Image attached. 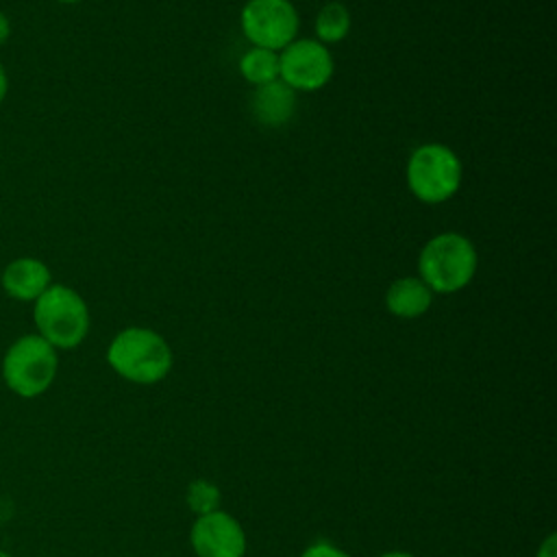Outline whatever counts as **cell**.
Wrapping results in <instances>:
<instances>
[{"label": "cell", "mask_w": 557, "mask_h": 557, "mask_svg": "<svg viewBox=\"0 0 557 557\" xmlns=\"http://www.w3.org/2000/svg\"><path fill=\"white\" fill-rule=\"evenodd\" d=\"M107 363L131 383L154 385L170 374L174 355L161 333L146 326H126L111 339Z\"/></svg>", "instance_id": "6da1fadb"}, {"label": "cell", "mask_w": 557, "mask_h": 557, "mask_svg": "<svg viewBox=\"0 0 557 557\" xmlns=\"http://www.w3.org/2000/svg\"><path fill=\"white\" fill-rule=\"evenodd\" d=\"M315 39L324 46L339 44L350 33V13L342 2H326L315 15Z\"/></svg>", "instance_id": "4fadbf2b"}, {"label": "cell", "mask_w": 557, "mask_h": 557, "mask_svg": "<svg viewBox=\"0 0 557 557\" xmlns=\"http://www.w3.org/2000/svg\"><path fill=\"white\" fill-rule=\"evenodd\" d=\"M296 91L281 78L261 85L252 94V115L259 124L276 128L287 124L296 113Z\"/></svg>", "instance_id": "30bf717a"}, {"label": "cell", "mask_w": 557, "mask_h": 557, "mask_svg": "<svg viewBox=\"0 0 557 557\" xmlns=\"http://www.w3.org/2000/svg\"><path fill=\"white\" fill-rule=\"evenodd\" d=\"M333 72V54L318 39H294L278 52V78L296 94L322 89Z\"/></svg>", "instance_id": "52a82bcc"}, {"label": "cell", "mask_w": 557, "mask_h": 557, "mask_svg": "<svg viewBox=\"0 0 557 557\" xmlns=\"http://www.w3.org/2000/svg\"><path fill=\"white\" fill-rule=\"evenodd\" d=\"M409 191L426 205H440L450 200L461 185L463 168L453 148L446 144H422L407 161Z\"/></svg>", "instance_id": "5b68a950"}, {"label": "cell", "mask_w": 557, "mask_h": 557, "mask_svg": "<svg viewBox=\"0 0 557 557\" xmlns=\"http://www.w3.org/2000/svg\"><path fill=\"white\" fill-rule=\"evenodd\" d=\"M433 305V292L420 276L396 278L385 292V307L392 315L413 320L424 315Z\"/></svg>", "instance_id": "8fae6325"}, {"label": "cell", "mask_w": 557, "mask_h": 557, "mask_svg": "<svg viewBox=\"0 0 557 557\" xmlns=\"http://www.w3.org/2000/svg\"><path fill=\"white\" fill-rule=\"evenodd\" d=\"M57 2H63V4H74V2H81V0H57Z\"/></svg>", "instance_id": "ffe728a7"}, {"label": "cell", "mask_w": 557, "mask_h": 557, "mask_svg": "<svg viewBox=\"0 0 557 557\" xmlns=\"http://www.w3.org/2000/svg\"><path fill=\"white\" fill-rule=\"evenodd\" d=\"M189 544L196 557H244L248 548L242 522L224 509L196 516Z\"/></svg>", "instance_id": "ba28073f"}, {"label": "cell", "mask_w": 557, "mask_h": 557, "mask_svg": "<svg viewBox=\"0 0 557 557\" xmlns=\"http://www.w3.org/2000/svg\"><path fill=\"white\" fill-rule=\"evenodd\" d=\"M33 322L41 335L57 350H72L81 346L89 333V307L85 298L61 283H52L33 302Z\"/></svg>", "instance_id": "3957f363"}, {"label": "cell", "mask_w": 557, "mask_h": 557, "mask_svg": "<svg viewBox=\"0 0 557 557\" xmlns=\"http://www.w3.org/2000/svg\"><path fill=\"white\" fill-rule=\"evenodd\" d=\"M0 557H11V555H9L7 550H2V548H0Z\"/></svg>", "instance_id": "44dd1931"}, {"label": "cell", "mask_w": 557, "mask_h": 557, "mask_svg": "<svg viewBox=\"0 0 557 557\" xmlns=\"http://www.w3.org/2000/svg\"><path fill=\"white\" fill-rule=\"evenodd\" d=\"M476 265L474 244L453 231L431 237L418 255V276L433 294L461 292L474 278Z\"/></svg>", "instance_id": "7a4b0ae2"}, {"label": "cell", "mask_w": 557, "mask_h": 557, "mask_svg": "<svg viewBox=\"0 0 557 557\" xmlns=\"http://www.w3.org/2000/svg\"><path fill=\"white\" fill-rule=\"evenodd\" d=\"M300 557H352L348 550L339 548L337 544L329 542V540H318L313 544H309Z\"/></svg>", "instance_id": "9a60e30c"}, {"label": "cell", "mask_w": 557, "mask_h": 557, "mask_svg": "<svg viewBox=\"0 0 557 557\" xmlns=\"http://www.w3.org/2000/svg\"><path fill=\"white\" fill-rule=\"evenodd\" d=\"M239 72L255 87L268 85L278 78V52L250 46L239 57Z\"/></svg>", "instance_id": "7c38bea8"}, {"label": "cell", "mask_w": 557, "mask_h": 557, "mask_svg": "<svg viewBox=\"0 0 557 557\" xmlns=\"http://www.w3.org/2000/svg\"><path fill=\"white\" fill-rule=\"evenodd\" d=\"M57 372V348L37 333L17 337L2 357V381L20 398H37L48 392Z\"/></svg>", "instance_id": "277c9868"}, {"label": "cell", "mask_w": 557, "mask_h": 557, "mask_svg": "<svg viewBox=\"0 0 557 557\" xmlns=\"http://www.w3.org/2000/svg\"><path fill=\"white\" fill-rule=\"evenodd\" d=\"M185 503L196 516H205V513H211V511L220 509L222 492L213 481L196 479L185 490Z\"/></svg>", "instance_id": "5bb4252c"}, {"label": "cell", "mask_w": 557, "mask_h": 557, "mask_svg": "<svg viewBox=\"0 0 557 557\" xmlns=\"http://www.w3.org/2000/svg\"><path fill=\"white\" fill-rule=\"evenodd\" d=\"M9 37H11V22H9V17L0 11V48L7 44Z\"/></svg>", "instance_id": "e0dca14e"}, {"label": "cell", "mask_w": 557, "mask_h": 557, "mask_svg": "<svg viewBox=\"0 0 557 557\" xmlns=\"http://www.w3.org/2000/svg\"><path fill=\"white\" fill-rule=\"evenodd\" d=\"M535 557H557V535L555 533H548L540 542V546L535 550Z\"/></svg>", "instance_id": "2e32d148"}, {"label": "cell", "mask_w": 557, "mask_h": 557, "mask_svg": "<svg viewBox=\"0 0 557 557\" xmlns=\"http://www.w3.org/2000/svg\"><path fill=\"white\" fill-rule=\"evenodd\" d=\"M0 285L9 298L35 302L52 285V274L41 259L17 257L2 270Z\"/></svg>", "instance_id": "9c48e42d"}, {"label": "cell", "mask_w": 557, "mask_h": 557, "mask_svg": "<svg viewBox=\"0 0 557 557\" xmlns=\"http://www.w3.org/2000/svg\"><path fill=\"white\" fill-rule=\"evenodd\" d=\"M7 94H9V74H7V70H4V65L0 63V104L4 102V98H7Z\"/></svg>", "instance_id": "ac0fdd59"}, {"label": "cell", "mask_w": 557, "mask_h": 557, "mask_svg": "<svg viewBox=\"0 0 557 557\" xmlns=\"http://www.w3.org/2000/svg\"><path fill=\"white\" fill-rule=\"evenodd\" d=\"M239 26L252 46L281 52L296 39L300 17L292 0H248Z\"/></svg>", "instance_id": "8992f818"}, {"label": "cell", "mask_w": 557, "mask_h": 557, "mask_svg": "<svg viewBox=\"0 0 557 557\" xmlns=\"http://www.w3.org/2000/svg\"><path fill=\"white\" fill-rule=\"evenodd\" d=\"M379 557H413V555L407 553V550H387V553H383Z\"/></svg>", "instance_id": "d6986e66"}]
</instances>
